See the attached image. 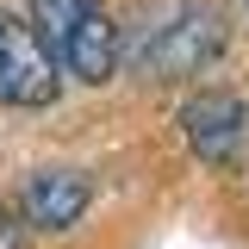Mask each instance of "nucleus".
I'll list each match as a JSON object with an SVG mask.
<instances>
[{"label": "nucleus", "instance_id": "obj_7", "mask_svg": "<svg viewBox=\"0 0 249 249\" xmlns=\"http://www.w3.org/2000/svg\"><path fill=\"white\" fill-rule=\"evenodd\" d=\"M243 6H249V0H243Z\"/></svg>", "mask_w": 249, "mask_h": 249}, {"label": "nucleus", "instance_id": "obj_2", "mask_svg": "<svg viewBox=\"0 0 249 249\" xmlns=\"http://www.w3.org/2000/svg\"><path fill=\"white\" fill-rule=\"evenodd\" d=\"M31 25L44 31L62 75H75L88 88L119 75V25L100 0H31Z\"/></svg>", "mask_w": 249, "mask_h": 249}, {"label": "nucleus", "instance_id": "obj_3", "mask_svg": "<svg viewBox=\"0 0 249 249\" xmlns=\"http://www.w3.org/2000/svg\"><path fill=\"white\" fill-rule=\"evenodd\" d=\"M62 93V62L50 56L44 31L13 19L0 6V106H56Z\"/></svg>", "mask_w": 249, "mask_h": 249}, {"label": "nucleus", "instance_id": "obj_5", "mask_svg": "<svg viewBox=\"0 0 249 249\" xmlns=\"http://www.w3.org/2000/svg\"><path fill=\"white\" fill-rule=\"evenodd\" d=\"M88 199H93V187L81 168H37L25 181V193H19V212L37 231H69V224H81Z\"/></svg>", "mask_w": 249, "mask_h": 249}, {"label": "nucleus", "instance_id": "obj_4", "mask_svg": "<svg viewBox=\"0 0 249 249\" xmlns=\"http://www.w3.org/2000/svg\"><path fill=\"white\" fill-rule=\"evenodd\" d=\"M181 137L206 168H243L249 162V106L224 88H206L181 106Z\"/></svg>", "mask_w": 249, "mask_h": 249}, {"label": "nucleus", "instance_id": "obj_1", "mask_svg": "<svg viewBox=\"0 0 249 249\" xmlns=\"http://www.w3.org/2000/svg\"><path fill=\"white\" fill-rule=\"evenodd\" d=\"M224 13L212 0H137L119 25V69L143 88H175L224 56Z\"/></svg>", "mask_w": 249, "mask_h": 249}, {"label": "nucleus", "instance_id": "obj_6", "mask_svg": "<svg viewBox=\"0 0 249 249\" xmlns=\"http://www.w3.org/2000/svg\"><path fill=\"white\" fill-rule=\"evenodd\" d=\"M0 249H25V231H19V218H13L6 199H0Z\"/></svg>", "mask_w": 249, "mask_h": 249}]
</instances>
